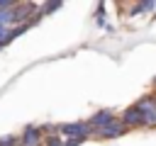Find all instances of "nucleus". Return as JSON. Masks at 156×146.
I'll use <instances>...</instances> for the list:
<instances>
[{"label": "nucleus", "instance_id": "obj_1", "mask_svg": "<svg viewBox=\"0 0 156 146\" xmlns=\"http://www.w3.org/2000/svg\"><path fill=\"white\" fill-rule=\"evenodd\" d=\"M37 5L29 2H15V0H0V49L7 46V36L20 24H32L29 15H34ZM39 19V15H34Z\"/></svg>", "mask_w": 156, "mask_h": 146}, {"label": "nucleus", "instance_id": "obj_10", "mask_svg": "<svg viewBox=\"0 0 156 146\" xmlns=\"http://www.w3.org/2000/svg\"><path fill=\"white\" fill-rule=\"evenodd\" d=\"M0 146H20V139H17V136H12V134H7V136H2V139H0Z\"/></svg>", "mask_w": 156, "mask_h": 146}, {"label": "nucleus", "instance_id": "obj_9", "mask_svg": "<svg viewBox=\"0 0 156 146\" xmlns=\"http://www.w3.org/2000/svg\"><path fill=\"white\" fill-rule=\"evenodd\" d=\"M154 7H156L154 2H139V5H134V7H132V12H134V15H139V12H151Z\"/></svg>", "mask_w": 156, "mask_h": 146}, {"label": "nucleus", "instance_id": "obj_3", "mask_svg": "<svg viewBox=\"0 0 156 146\" xmlns=\"http://www.w3.org/2000/svg\"><path fill=\"white\" fill-rule=\"evenodd\" d=\"M136 107L144 117V127L156 129V95H144L141 100H136Z\"/></svg>", "mask_w": 156, "mask_h": 146}, {"label": "nucleus", "instance_id": "obj_8", "mask_svg": "<svg viewBox=\"0 0 156 146\" xmlns=\"http://www.w3.org/2000/svg\"><path fill=\"white\" fill-rule=\"evenodd\" d=\"M44 146H66V141L58 134H49V136H44Z\"/></svg>", "mask_w": 156, "mask_h": 146}, {"label": "nucleus", "instance_id": "obj_11", "mask_svg": "<svg viewBox=\"0 0 156 146\" xmlns=\"http://www.w3.org/2000/svg\"><path fill=\"white\" fill-rule=\"evenodd\" d=\"M61 7V2H44L41 5V17L46 15V12H54V10H58Z\"/></svg>", "mask_w": 156, "mask_h": 146}, {"label": "nucleus", "instance_id": "obj_12", "mask_svg": "<svg viewBox=\"0 0 156 146\" xmlns=\"http://www.w3.org/2000/svg\"><path fill=\"white\" fill-rule=\"evenodd\" d=\"M154 90H156V78H154Z\"/></svg>", "mask_w": 156, "mask_h": 146}, {"label": "nucleus", "instance_id": "obj_2", "mask_svg": "<svg viewBox=\"0 0 156 146\" xmlns=\"http://www.w3.org/2000/svg\"><path fill=\"white\" fill-rule=\"evenodd\" d=\"M56 134L63 136V141H88V136L93 134L88 122H68V124H58Z\"/></svg>", "mask_w": 156, "mask_h": 146}, {"label": "nucleus", "instance_id": "obj_6", "mask_svg": "<svg viewBox=\"0 0 156 146\" xmlns=\"http://www.w3.org/2000/svg\"><path fill=\"white\" fill-rule=\"evenodd\" d=\"M112 119H115V114H112L110 109H100V112H95V114L88 119V127H90V131H93V134H98V131H100V129H105Z\"/></svg>", "mask_w": 156, "mask_h": 146}, {"label": "nucleus", "instance_id": "obj_4", "mask_svg": "<svg viewBox=\"0 0 156 146\" xmlns=\"http://www.w3.org/2000/svg\"><path fill=\"white\" fill-rule=\"evenodd\" d=\"M119 119L127 124V129H141V127H144V117H141V112H139L136 102H134V105H129V107L122 112V117H119Z\"/></svg>", "mask_w": 156, "mask_h": 146}, {"label": "nucleus", "instance_id": "obj_7", "mask_svg": "<svg viewBox=\"0 0 156 146\" xmlns=\"http://www.w3.org/2000/svg\"><path fill=\"white\" fill-rule=\"evenodd\" d=\"M44 129H39V127H27L24 131H22V139H20V146H41V141H44V134H41Z\"/></svg>", "mask_w": 156, "mask_h": 146}, {"label": "nucleus", "instance_id": "obj_5", "mask_svg": "<svg viewBox=\"0 0 156 146\" xmlns=\"http://www.w3.org/2000/svg\"><path fill=\"white\" fill-rule=\"evenodd\" d=\"M122 134H127V124L119 119V117H115L105 129H100L95 136H100V139H117V136H122Z\"/></svg>", "mask_w": 156, "mask_h": 146}]
</instances>
